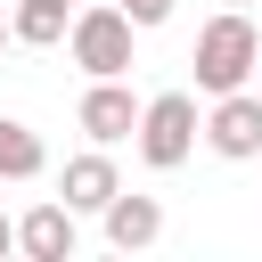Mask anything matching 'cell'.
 I'll return each instance as SVG.
<instances>
[{"label": "cell", "instance_id": "6da1fadb", "mask_svg": "<svg viewBox=\"0 0 262 262\" xmlns=\"http://www.w3.org/2000/svg\"><path fill=\"white\" fill-rule=\"evenodd\" d=\"M196 90L205 98H221V90H246L254 82V66H262V33L246 25V8H221L205 33H196Z\"/></svg>", "mask_w": 262, "mask_h": 262}, {"label": "cell", "instance_id": "7a4b0ae2", "mask_svg": "<svg viewBox=\"0 0 262 262\" xmlns=\"http://www.w3.org/2000/svg\"><path fill=\"white\" fill-rule=\"evenodd\" d=\"M131 16L115 8V0H90V8H74V25H66V49H74V66L90 74V82H106V74H131Z\"/></svg>", "mask_w": 262, "mask_h": 262}, {"label": "cell", "instance_id": "3957f363", "mask_svg": "<svg viewBox=\"0 0 262 262\" xmlns=\"http://www.w3.org/2000/svg\"><path fill=\"white\" fill-rule=\"evenodd\" d=\"M196 90H156L147 106H139V164H156V172H180L188 164V147H196Z\"/></svg>", "mask_w": 262, "mask_h": 262}, {"label": "cell", "instance_id": "277c9868", "mask_svg": "<svg viewBox=\"0 0 262 262\" xmlns=\"http://www.w3.org/2000/svg\"><path fill=\"white\" fill-rule=\"evenodd\" d=\"M205 139H213V156L254 164V156H262V90H254V82H246V90H221L213 115H205Z\"/></svg>", "mask_w": 262, "mask_h": 262}, {"label": "cell", "instance_id": "5b68a950", "mask_svg": "<svg viewBox=\"0 0 262 262\" xmlns=\"http://www.w3.org/2000/svg\"><path fill=\"white\" fill-rule=\"evenodd\" d=\"M74 123H82L98 147H115V139H131V131H139V98L123 90V74H106V82H90V90H82Z\"/></svg>", "mask_w": 262, "mask_h": 262}, {"label": "cell", "instance_id": "8992f818", "mask_svg": "<svg viewBox=\"0 0 262 262\" xmlns=\"http://www.w3.org/2000/svg\"><path fill=\"white\" fill-rule=\"evenodd\" d=\"M16 254H33V262H74V205H66V196L33 205V213L16 221Z\"/></svg>", "mask_w": 262, "mask_h": 262}, {"label": "cell", "instance_id": "52a82bcc", "mask_svg": "<svg viewBox=\"0 0 262 262\" xmlns=\"http://www.w3.org/2000/svg\"><path fill=\"white\" fill-rule=\"evenodd\" d=\"M156 237H164V205L115 188V196H106V246H115V254H139V246H156Z\"/></svg>", "mask_w": 262, "mask_h": 262}, {"label": "cell", "instance_id": "ba28073f", "mask_svg": "<svg viewBox=\"0 0 262 262\" xmlns=\"http://www.w3.org/2000/svg\"><path fill=\"white\" fill-rule=\"evenodd\" d=\"M115 188H123V180H115V164H106L98 147H90V156H74V164L57 172V196H66L74 213H106V196H115Z\"/></svg>", "mask_w": 262, "mask_h": 262}, {"label": "cell", "instance_id": "9c48e42d", "mask_svg": "<svg viewBox=\"0 0 262 262\" xmlns=\"http://www.w3.org/2000/svg\"><path fill=\"white\" fill-rule=\"evenodd\" d=\"M66 25H74V8H66V0H16V16H8V33H16V41H33V49H57V41H66Z\"/></svg>", "mask_w": 262, "mask_h": 262}, {"label": "cell", "instance_id": "30bf717a", "mask_svg": "<svg viewBox=\"0 0 262 262\" xmlns=\"http://www.w3.org/2000/svg\"><path fill=\"white\" fill-rule=\"evenodd\" d=\"M41 164H49L41 131H25L16 115H0V180H41Z\"/></svg>", "mask_w": 262, "mask_h": 262}, {"label": "cell", "instance_id": "8fae6325", "mask_svg": "<svg viewBox=\"0 0 262 262\" xmlns=\"http://www.w3.org/2000/svg\"><path fill=\"white\" fill-rule=\"evenodd\" d=\"M115 8H123V16H131V25H139V33H156V25H164V16H172V0H115Z\"/></svg>", "mask_w": 262, "mask_h": 262}, {"label": "cell", "instance_id": "7c38bea8", "mask_svg": "<svg viewBox=\"0 0 262 262\" xmlns=\"http://www.w3.org/2000/svg\"><path fill=\"white\" fill-rule=\"evenodd\" d=\"M8 246H16V221H8V213H0V254H8Z\"/></svg>", "mask_w": 262, "mask_h": 262}, {"label": "cell", "instance_id": "4fadbf2b", "mask_svg": "<svg viewBox=\"0 0 262 262\" xmlns=\"http://www.w3.org/2000/svg\"><path fill=\"white\" fill-rule=\"evenodd\" d=\"M8 41H16V33H8V16H0V49H8Z\"/></svg>", "mask_w": 262, "mask_h": 262}, {"label": "cell", "instance_id": "5bb4252c", "mask_svg": "<svg viewBox=\"0 0 262 262\" xmlns=\"http://www.w3.org/2000/svg\"><path fill=\"white\" fill-rule=\"evenodd\" d=\"M221 8H246V0H221Z\"/></svg>", "mask_w": 262, "mask_h": 262}, {"label": "cell", "instance_id": "9a60e30c", "mask_svg": "<svg viewBox=\"0 0 262 262\" xmlns=\"http://www.w3.org/2000/svg\"><path fill=\"white\" fill-rule=\"evenodd\" d=\"M254 90H262V66H254Z\"/></svg>", "mask_w": 262, "mask_h": 262}, {"label": "cell", "instance_id": "2e32d148", "mask_svg": "<svg viewBox=\"0 0 262 262\" xmlns=\"http://www.w3.org/2000/svg\"><path fill=\"white\" fill-rule=\"evenodd\" d=\"M66 8H74V0H66Z\"/></svg>", "mask_w": 262, "mask_h": 262}]
</instances>
